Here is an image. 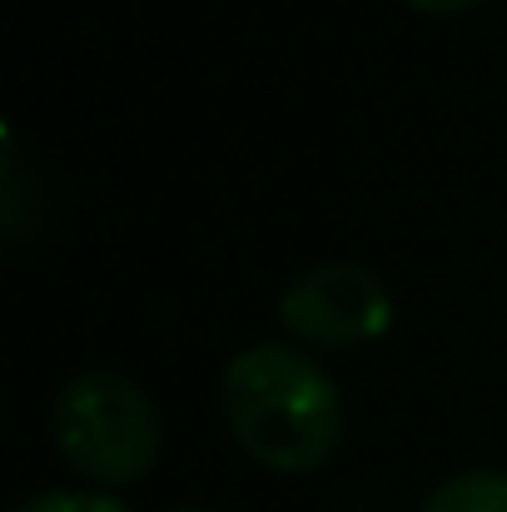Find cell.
Instances as JSON below:
<instances>
[{"mask_svg":"<svg viewBox=\"0 0 507 512\" xmlns=\"http://www.w3.org/2000/svg\"><path fill=\"white\" fill-rule=\"evenodd\" d=\"M15 512H135L125 508L120 498L110 493H85V488H50V493H35L25 498Z\"/></svg>","mask_w":507,"mask_h":512,"instance_id":"5b68a950","label":"cell"},{"mask_svg":"<svg viewBox=\"0 0 507 512\" xmlns=\"http://www.w3.org/2000/svg\"><path fill=\"white\" fill-rule=\"evenodd\" d=\"M418 512H507V473L503 468H473L448 483H438Z\"/></svg>","mask_w":507,"mask_h":512,"instance_id":"277c9868","label":"cell"},{"mask_svg":"<svg viewBox=\"0 0 507 512\" xmlns=\"http://www.w3.org/2000/svg\"><path fill=\"white\" fill-rule=\"evenodd\" d=\"M169 512H214V508H169Z\"/></svg>","mask_w":507,"mask_h":512,"instance_id":"52a82bcc","label":"cell"},{"mask_svg":"<svg viewBox=\"0 0 507 512\" xmlns=\"http://www.w3.org/2000/svg\"><path fill=\"white\" fill-rule=\"evenodd\" d=\"M398 319V304L388 294V284L363 269V264H314L304 274L289 279V289L279 294V329L289 339L309 343V348H329L348 353L363 343H378Z\"/></svg>","mask_w":507,"mask_h":512,"instance_id":"3957f363","label":"cell"},{"mask_svg":"<svg viewBox=\"0 0 507 512\" xmlns=\"http://www.w3.org/2000/svg\"><path fill=\"white\" fill-rule=\"evenodd\" d=\"M50 433L65 468L95 488L145 483L165 453V423L155 398L115 368L75 373L55 393Z\"/></svg>","mask_w":507,"mask_h":512,"instance_id":"7a4b0ae2","label":"cell"},{"mask_svg":"<svg viewBox=\"0 0 507 512\" xmlns=\"http://www.w3.org/2000/svg\"><path fill=\"white\" fill-rule=\"evenodd\" d=\"M219 408L229 438L269 473H319L343 443L348 413L338 383L289 343H249L224 363Z\"/></svg>","mask_w":507,"mask_h":512,"instance_id":"6da1fadb","label":"cell"},{"mask_svg":"<svg viewBox=\"0 0 507 512\" xmlns=\"http://www.w3.org/2000/svg\"><path fill=\"white\" fill-rule=\"evenodd\" d=\"M398 5H408V10H418V15H438V20H448V15H468V10H478L483 0H398Z\"/></svg>","mask_w":507,"mask_h":512,"instance_id":"8992f818","label":"cell"}]
</instances>
